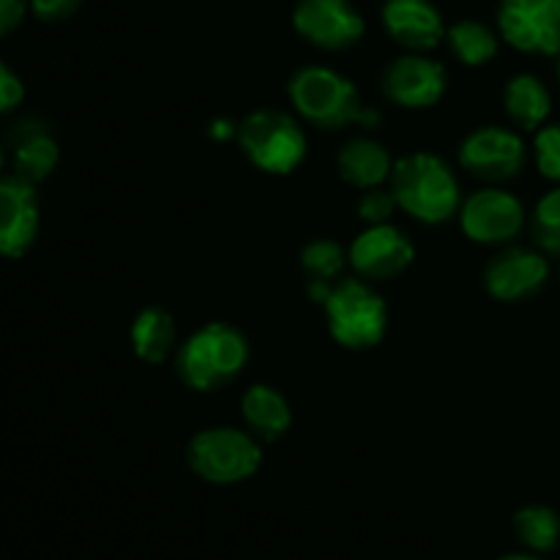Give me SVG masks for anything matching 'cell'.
<instances>
[{"label":"cell","mask_w":560,"mask_h":560,"mask_svg":"<svg viewBox=\"0 0 560 560\" xmlns=\"http://www.w3.org/2000/svg\"><path fill=\"white\" fill-rule=\"evenodd\" d=\"M459 164L470 175L481 180L517 178L520 170L525 167V145L514 131L501 129V126H487V129L474 131L459 148Z\"/></svg>","instance_id":"9c48e42d"},{"label":"cell","mask_w":560,"mask_h":560,"mask_svg":"<svg viewBox=\"0 0 560 560\" xmlns=\"http://www.w3.org/2000/svg\"><path fill=\"white\" fill-rule=\"evenodd\" d=\"M11 159H14V175L38 184L58 167V142L38 124H22L11 135Z\"/></svg>","instance_id":"2e32d148"},{"label":"cell","mask_w":560,"mask_h":560,"mask_svg":"<svg viewBox=\"0 0 560 560\" xmlns=\"http://www.w3.org/2000/svg\"><path fill=\"white\" fill-rule=\"evenodd\" d=\"M82 5V0H31L33 14L42 22H63L71 14H77V9Z\"/></svg>","instance_id":"83f0119b"},{"label":"cell","mask_w":560,"mask_h":560,"mask_svg":"<svg viewBox=\"0 0 560 560\" xmlns=\"http://www.w3.org/2000/svg\"><path fill=\"white\" fill-rule=\"evenodd\" d=\"M503 104L506 113L520 129H539L550 115V91L545 82L534 74H517L509 80L506 91H503Z\"/></svg>","instance_id":"ffe728a7"},{"label":"cell","mask_w":560,"mask_h":560,"mask_svg":"<svg viewBox=\"0 0 560 560\" xmlns=\"http://www.w3.org/2000/svg\"><path fill=\"white\" fill-rule=\"evenodd\" d=\"M3 162H5V156H3V148H0V170H3Z\"/></svg>","instance_id":"1f68e13d"},{"label":"cell","mask_w":560,"mask_h":560,"mask_svg":"<svg viewBox=\"0 0 560 560\" xmlns=\"http://www.w3.org/2000/svg\"><path fill=\"white\" fill-rule=\"evenodd\" d=\"M241 413L257 441H279L293 421L288 399L271 386H252L241 399Z\"/></svg>","instance_id":"e0dca14e"},{"label":"cell","mask_w":560,"mask_h":560,"mask_svg":"<svg viewBox=\"0 0 560 560\" xmlns=\"http://www.w3.org/2000/svg\"><path fill=\"white\" fill-rule=\"evenodd\" d=\"M22 98H25V85H22L20 74L0 60V115L20 107Z\"/></svg>","instance_id":"4316f807"},{"label":"cell","mask_w":560,"mask_h":560,"mask_svg":"<svg viewBox=\"0 0 560 560\" xmlns=\"http://www.w3.org/2000/svg\"><path fill=\"white\" fill-rule=\"evenodd\" d=\"M383 25L388 36L410 52L435 49L446 36L443 16L432 0H386Z\"/></svg>","instance_id":"9a60e30c"},{"label":"cell","mask_w":560,"mask_h":560,"mask_svg":"<svg viewBox=\"0 0 560 560\" xmlns=\"http://www.w3.org/2000/svg\"><path fill=\"white\" fill-rule=\"evenodd\" d=\"M211 135L217 137V140H228V137L238 135V129H235V126L230 124V120H213V129H211Z\"/></svg>","instance_id":"f546056e"},{"label":"cell","mask_w":560,"mask_h":560,"mask_svg":"<svg viewBox=\"0 0 560 560\" xmlns=\"http://www.w3.org/2000/svg\"><path fill=\"white\" fill-rule=\"evenodd\" d=\"M301 266H304L312 284H328L331 288V282L345 268V252L334 241H312L301 252Z\"/></svg>","instance_id":"603a6c76"},{"label":"cell","mask_w":560,"mask_h":560,"mask_svg":"<svg viewBox=\"0 0 560 560\" xmlns=\"http://www.w3.org/2000/svg\"><path fill=\"white\" fill-rule=\"evenodd\" d=\"M38 235L36 184L20 175H0V255H25Z\"/></svg>","instance_id":"30bf717a"},{"label":"cell","mask_w":560,"mask_h":560,"mask_svg":"<svg viewBox=\"0 0 560 560\" xmlns=\"http://www.w3.org/2000/svg\"><path fill=\"white\" fill-rule=\"evenodd\" d=\"M536 164L541 175L560 184V124L545 126L536 135Z\"/></svg>","instance_id":"d4e9b609"},{"label":"cell","mask_w":560,"mask_h":560,"mask_svg":"<svg viewBox=\"0 0 560 560\" xmlns=\"http://www.w3.org/2000/svg\"><path fill=\"white\" fill-rule=\"evenodd\" d=\"M534 233L541 249L560 257V189H552L550 195L536 206Z\"/></svg>","instance_id":"cb8c5ba5"},{"label":"cell","mask_w":560,"mask_h":560,"mask_svg":"<svg viewBox=\"0 0 560 560\" xmlns=\"http://www.w3.org/2000/svg\"><path fill=\"white\" fill-rule=\"evenodd\" d=\"M186 457L191 470L211 485H238L255 476L262 463L260 441L233 427L202 430L200 435L191 438Z\"/></svg>","instance_id":"277c9868"},{"label":"cell","mask_w":560,"mask_h":560,"mask_svg":"<svg viewBox=\"0 0 560 560\" xmlns=\"http://www.w3.org/2000/svg\"><path fill=\"white\" fill-rule=\"evenodd\" d=\"M131 348L148 364H162L175 350V320L162 306H148L131 323Z\"/></svg>","instance_id":"d6986e66"},{"label":"cell","mask_w":560,"mask_h":560,"mask_svg":"<svg viewBox=\"0 0 560 560\" xmlns=\"http://www.w3.org/2000/svg\"><path fill=\"white\" fill-rule=\"evenodd\" d=\"M394 208H399L394 191L375 186V189H366L364 197L359 200V217L370 224H386L388 217L394 213Z\"/></svg>","instance_id":"484cf974"},{"label":"cell","mask_w":560,"mask_h":560,"mask_svg":"<svg viewBox=\"0 0 560 560\" xmlns=\"http://www.w3.org/2000/svg\"><path fill=\"white\" fill-rule=\"evenodd\" d=\"M446 69L424 55H402L383 74V91L394 104L408 109H427L446 93Z\"/></svg>","instance_id":"4fadbf2b"},{"label":"cell","mask_w":560,"mask_h":560,"mask_svg":"<svg viewBox=\"0 0 560 560\" xmlns=\"http://www.w3.org/2000/svg\"><path fill=\"white\" fill-rule=\"evenodd\" d=\"M558 80H560V63H558Z\"/></svg>","instance_id":"d6a6232c"},{"label":"cell","mask_w":560,"mask_h":560,"mask_svg":"<svg viewBox=\"0 0 560 560\" xmlns=\"http://www.w3.org/2000/svg\"><path fill=\"white\" fill-rule=\"evenodd\" d=\"M323 304H326L328 328L345 348H375L386 334V304L370 284L359 282V279H345V282L334 284Z\"/></svg>","instance_id":"5b68a950"},{"label":"cell","mask_w":560,"mask_h":560,"mask_svg":"<svg viewBox=\"0 0 560 560\" xmlns=\"http://www.w3.org/2000/svg\"><path fill=\"white\" fill-rule=\"evenodd\" d=\"M290 98L310 124L320 129H342L348 124L372 126L377 115L364 107L359 88L334 69L310 66L290 80Z\"/></svg>","instance_id":"7a4b0ae2"},{"label":"cell","mask_w":560,"mask_h":560,"mask_svg":"<svg viewBox=\"0 0 560 560\" xmlns=\"http://www.w3.org/2000/svg\"><path fill=\"white\" fill-rule=\"evenodd\" d=\"M27 0H0V38L9 36L25 20Z\"/></svg>","instance_id":"f1b7e54d"},{"label":"cell","mask_w":560,"mask_h":560,"mask_svg":"<svg viewBox=\"0 0 560 560\" xmlns=\"http://www.w3.org/2000/svg\"><path fill=\"white\" fill-rule=\"evenodd\" d=\"M501 560H539V558H530V556H509V558H501Z\"/></svg>","instance_id":"4dcf8cb0"},{"label":"cell","mask_w":560,"mask_h":560,"mask_svg":"<svg viewBox=\"0 0 560 560\" xmlns=\"http://www.w3.org/2000/svg\"><path fill=\"white\" fill-rule=\"evenodd\" d=\"M514 530L528 550L550 552L560 541V517L547 506H525L514 514Z\"/></svg>","instance_id":"7402d4cb"},{"label":"cell","mask_w":560,"mask_h":560,"mask_svg":"<svg viewBox=\"0 0 560 560\" xmlns=\"http://www.w3.org/2000/svg\"><path fill=\"white\" fill-rule=\"evenodd\" d=\"M238 140L249 162L271 175L293 173L306 156V137L299 120L279 109L252 113L238 126Z\"/></svg>","instance_id":"8992f818"},{"label":"cell","mask_w":560,"mask_h":560,"mask_svg":"<svg viewBox=\"0 0 560 560\" xmlns=\"http://www.w3.org/2000/svg\"><path fill=\"white\" fill-rule=\"evenodd\" d=\"M339 175H342L348 184L359 186V189H375L383 180L392 178V156H388L386 148L375 140H350L348 145L339 151Z\"/></svg>","instance_id":"ac0fdd59"},{"label":"cell","mask_w":560,"mask_h":560,"mask_svg":"<svg viewBox=\"0 0 560 560\" xmlns=\"http://www.w3.org/2000/svg\"><path fill=\"white\" fill-rule=\"evenodd\" d=\"M550 277L545 255L530 249H506L485 271V284L498 301H520L539 293Z\"/></svg>","instance_id":"5bb4252c"},{"label":"cell","mask_w":560,"mask_h":560,"mask_svg":"<svg viewBox=\"0 0 560 560\" xmlns=\"http://www.w3.org/2000/svg\"><path fill=\"white\" fill-rule=\"evenodd\" d=\"M293 25L315 47L339 52L361 42L366 25L350 0H299Z\"/></svg>","instance_id":"52a82bcc"},{"label":"cell","mask_w":560,"mask_h":560,"mask_svg":"<svg viewBox=\"0 0 560 560\" xmlns=\"http://www.w3.org/2000/svg\"><path fill=\"white\" fill-rule=\"evenodd\" d=\"M249 359V345L238 328L208 323L178 350L175 370L180 381L197 392H213L241 375Z\"/></svg>","instance_id":"3957f363"},{"label":"cell","mask_w":560,"mask_h":560,"mask_svg":"<svg viewBox=\"0 0 560 560\" xmlns=\"http://www.w3.org/2000/svg\"><path fill=\"white\" fill-rule=\"evenodd\" d=\"M452 52L463 60L465 66H485L498 55V36L476 20H463L446 31Z\"/></svg>","instance_id":"44dd1931"},{"label":"cell","mask_w":560,"mask_h":560,"mask_svg":"<svg viewBox=\"0 0 560 560\" xmlns=\"http://www.w3.org/2000/svg\"><path fill=\"white\" fill-rule=\"evenodd\" d=\"M525 208L512 191H476L463 206V230L476 244H506L523 230Z\"/></svg>","instance_id":"8fae6325"},{"label":"cell","mask_w":560,"mask_h":560,"mask_svg":"<svg viewBox=\"0 0 560 560\" xmlns=\"http://www.w3.org/2000/svg\"><path fill=\"white\" fill-rule=\"evenodd\" d=\"M392 191L397 206L427 224H441L457 213L459 184L441 156L413 153L394 164Z\"/></svg>","instance_id":"6da1fadb"},{"label":"cell","mask_w":560,"mask_h":560,"mask_svg":"<svg viewBox=\"0 0 560 560\" xmlns=\"http://www.w3.org/2000/svg\"><path fill=\"white\" fill-rule=\"evenodd\" d=\"M416 249L402 230L392 224H370L350 246V262L355 271L375 282L399 277L413 262Z\"/></svg>","instance_id":"7c38bea8"},{"label":"cell","mask_w":560,"mask_h":560,"mask_svg":"<svg viewBox=\"0 0 560 560\" xmlns=\"http://www.w3.org/2000/svg\"><path fill=\"white\" fill-rule=\"evenodd\" d=\"M498 22L512 47L560 55V0H503Z\"/></svg>","instance_id":"ba28073f"}]
</instances>
